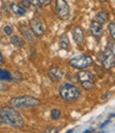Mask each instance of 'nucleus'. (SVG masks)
Masks as SVG:
<instances>
[{
	"instance_id": "7ed1b4c3",
	"label": "nucleus",
	"mask_w": 115,
	"mask_h": 133,
	"mask_svg": "<svg viewBox=\"0 0 115 133\" xmlns=\"http://www.w3.org/2000/svg\"><path fill=\"white\" fill-rule=\"evenodd\" d=\"M80 90L73 84H64L60 87V96L65 101H75L80 97Z\"/></svg>"
},
{
	"instance_id": "f8f14e48",
	"label": "nucleus",
	"mask_w": 115,
	"mask_h": 133,
	"mask_svg": "<svg viewBox=\"0 0 115 133\" xmlns=\"http://www.w3.org/2000/svg\"><path fill=\"white\" fill-rule=\"evenodd\" d=\"M73 36L78 45H82L84 43V33H83V30L80 27H75L73 29Z\"/></svg>"
},
{
	"instance_id": "412c9836",
	"label": "nucleus",
	"mask_w": 115,
	"mask_h": 133,
	"mask_svg": "<svg viewBox=\"0 0 115 133\" xmlns=\"http://www.w3.org/2000/svg\"><path fill=\"white\" fill-rule=\"evenodd\" d=\"M20 3L22 4L21 6H24V8H30V5H31L30 0H20Z\"/></svg>"
},
{
	"instance_id": "393cba45",
	"label": "nucleus",
	"mask_w": 115,
	"mask_h": 133,
	"mask_svg": "<svg viewBox=\"0 0 115 133\" xmlns=\"http://www.w3.org/2000/svg\"><path fill=\"white\" fill-rule=\"evenodd\" d=\"M59 130H58L56 128H51V129H48V130H45V132H58Z\"/></svg>"
},
{
	"instance_id": "6ab92c4d",
	"label": "nucleus",
	"mask_w": 115,
	"mask_h": 133,
	"mask_svg": "<svg viewBox=\"0 0 115 133\" xmlns=\"http://www.w3.org/2000/svg\"><path fill=\"white\" fill-rule=\"evenodd\" d=\"M109 32H110L111 37L115 39V23H111L109 25Z\"/></svg>"
},
{
	"instance_id": "4468645a",
	"label": "nucleus",
	"mask_w": 115,
	"mask_h": 133,
	"mask_svg": "<svg viewBox=\"0 0 115 133\" xmlns=\"http://www.w3.org/2000/svg\"><path fill=\"white\" fill-rule=\"evenodd\" d=\"M108 17H109V15H108V13L106 12V11H99V12L96 14V20L98 21V23H100L101 25L107 23Z\"/></svg>"
},
{
	"instance_id": "9b49d317",
	"label": "nucleus",
	"mask_w": 115,
	"mask_h": 133,
	"mask_svg": "<svg viewBox=\"0 0 115 133\" xmlns=\"http://www.w3.org/2000/svg\"><path fill=\"white\" fill-rule=\"evenodd\" d=\"M20 32H21V34L22 36H24L27 41L29 42H35V34H34V32L31 30L30 27L28 26H21L20 27Z\"/></svg>"
},
{
	"instance_id": "ddd939ff",
	"label": "nucleus",
	"mask_w": 115,
	"mask_h": 133,
	"mask_svg": "<svg viewBox=\"0 0 115 133\" xmlns=\"http://www.w3.org/2000/svg\"><path fill=\"white\" fill-rule=\"evenodd\" d=\"M11 10H12V12L18 16H22L25 15L26 13V10L24 6H21L19 4H16V3H11Z\"/></svg>"
},
{
	"instance_id": "f3484780",
	"label": "nucleus",
	"mask_w": 115,
	"mask_h": 133,
	"mask_svg": "<svg viewBox=\"0 0 115 133\" xmlns=\"http://www.w3.org/2000/svg\"><path fill=\"white\" fill-rule=\"evenodd\" d=\"M69 39H68V37L66 35H63L60 39V47L62 49H68L69 48Z\"/></svg>"
},
{
	"instance_id": "423d86ee",
	"label": "nucleus",
	"mask_w": 115,
	"mask_h": 133,
	"mask_svg": "<svg viewBox=\"0 0 115 133\" xmlns=\"http://www.w3.org/2000/svg\"><path fill=\"white\" fill-rule=\"evenodd\" d=\"M55 13L58 17L65 20L69 17V6L66 0H56L55 1Z\"/></svg>"
},
{
	"instance_id": "2eb2a0df",
	"label": "nucleus",
	"mask_w": 115,
	"mask_h": 133,
	"mask_svg": "<svg viewBox=\"0 0 115 133\" xmlns=\"http://www.w3.org/2000/svg\"><path fill=\"white\" fill-rule=\"evenodd\" d=\"M0 80L2 81H11L12 80V75L10 71L5 69H0Z\"/></svg>"
},
{
	"instance_id": "39448f33",
	"label": "nucleus",
	"mask_w": 115,
	"mask_h": 133,
	"mask_svg": "<svg viewBox=\"0 0 115 133\" xmlns=\"http://www.w3.org/2000/svg\"><path fill=\"white\" fill-rule=\"evenodd\" d=\"M78 80L80 81V83H81L82 87L85 88V90H91V88H93L94 83H95L94 76L90 71H86L83 69H81L78 72Z\"/></svg>"
},
{
	"instance_id": "b1692460",
	"label": "nucleus",
	"mask_w": 115,
	"mask_h": 133,
	"mask_svg": "<svg viewBox=\"0 0 115 133\" xmlns=\"http://www.w3.org/2000/svg\"><path fill=\"white\" fill-rule=\"evenodd\" d=\"M40 2H41L42 5H47L51 2V0H40Z\"/></svg>"
},
{
	"instance_id": "dca6fc26",
	"label": "nucleus",
	"mask_w": 115,
	"mask_h": 133,
	"mask_svg": "<svg viewBox=\"0 0 115 133\" xmlns=\"http://www.w3.org/2000/svg\"><path fill=\"white\" fill-rule=\"evenodd\" d=\"M11 43H12L15 47H22L25 45L24 39L18 37V36H12L11 37Z\"/></svg>"
},
{
	"instance_id": "1a4fd4ad",
	"label": "nucleus",
	"mask_w": 115,
	"mask_h": 133,
	"mask_svg": "<svg viewBox=\"0 0 115 133\" xmlns=\"http://www.w3.org/2000/svg\"><path fill=\"white\" fill-rule=\"evenodd\" d=\"M63 75H64V71L60 67H56V66H52L48 70V76L52 81H59L63 77Z\"/></svg>"
},
{
	"instance_id": "a211bd4d",
	"label": "nucleus",
	"mask_w": 115,
	"mask_h": 133,
	"mask_svg": "<svg viewBox=\"0 0 115 133\" xmlns=\"http://www.w3.org/2000/svg\"><path fill=\"white\" fill-rule=\"evenodd\" d=\"M61 117V111L59 109H53L51 111V118L53 120H56V119H59Z\"/></svg>"
},
{
	"instance_id": "4be33fe9",
	"label": "nucleus",
	"mask_w": 115,
	"mask_h": 133,
	"mask_svg": "<svg viewBox=\"0 0 115 133\" xmlns=\"http://www.w3.org/2000/svg\"><path fill=\"white\" fill-rule=\"evenodd\" d=\"M30 1H31V4H33L36 9H41L42 4L40 2V0H30Z\"/></svg>"
},
{
	"instance_id": "a878e982",
	"label": "nucleus",
	"mask_w": 115,
	"mask_h": 133,
	"mask_svg": "<svg viewBox=\"0 0 115 133\" xmlns=\"http://www.w3.org/2000/svg\"><path fill=\"white\" fill-rule=\"evenodd\" d=\"M3 63V58H2V54H1V52H0V65H1Z\"/></svg>"
},
{
	"instance_id": "0eeeda50",
	"label": "nucleus",
	"mask_w": 115,
	"mask_h": 133,
	"mask_svg": "<svg viewBox=\"0 0 115 133\" xmlns=\"http://www.w3.org/2000/svg\"><path fill=\"white\" fill-rule=\"evenodd\" d=\"M102 65L106 69H111L113 66L115 65V55L113 53V51L111 49H106L105 51L102 52Z\"/></svg>"
},
{
	"instance_id": "6e6552de",
	"label": "nucleus",
	"mask_w": 115,
	"mask_h": 133,
	"mask_svg": "<svg viewBox=\"0 0 115 133\" xmlns=\"http://www.w3.org/2000/svg\"><path fill=\"white\" fill-rule=\"evenodd\" d=\"M30 28L34 32V34L37 36H42L45 33V26L39 18H33L30 21Z\"/></svg>"
},
{
	"instance_id": "cd10ccee",
	"label": "nucleus",
	"mask_w": 115,
	"mask_h": 133,
	"mask_svg": "<svg viewBox=\"0 0 115 133\" xmlns=\"http://www.w3.org/2000/svg\"><path fill=\"white\" fill-rule=\"evenodd\" d=\"M99 1H101V2H105V1H107V0H99Z\"/></svg>"
},
{
	"instance_id": "f03ea898",
	"label": "nucleus",
	"mask_w": 115,
	"mask_h": 133,
	"mask_svg": "<svg viewBox=\"0 0 115 133\" xmlns=\"http://www.w3.org/2000/svg\"><path fill=\"white\" fill-rule=\"evenodd\" d=\"M41 103V101L37 98H34L31 96H19L14 97L10 100V105L15 109H27V108H33Z\"/></svg>"
},
{
	"instance_id": "bb28decb",
	"label": "nucleus",
	"mask_w": 115,
	"mask_h": 133,
	"mask_svg": "<svg viewBox=\"0 0 115 133\" xmlns=\"http://www.w3.org/2000/svg\"><path fill=\"white\" fill-rule=\"evenodd\" d=\"M108 123H109V120H107V121H105V123H103V124L101 125V127H105V126H106V125H107Z\"/></svg>"
},
{
	"instance_id": "9d476101",
	"label": "nucleus",
	"mask_w": 115,
	"mask_h": 133,
	"mask_svg": "<svg viewBox=\"0 0 115 133\" xmlns=\"http://www.w3.org/2000/svg\"><path fill=\"white\" fill-rule=\"evenodd\" d=\"M90 30H91V33L93 34L95 37H100L103 33V29H102V25L100 23H98L97 20H93L91 23V26H90Z\"/></svg>"
},
{
	"instance_id": "5701e85b",
	"label": "nucleus",
	"mask_w": 115,
	"mask_h": 133,
	"mask_svg": "<svg viewBox=\"0 0 115 133\" xmlns=\"http://www.w3.org/2000/svg\"><path fill=\"white\" fill-rule=\"evenodd\" d=\"M14 75H15V77H14V76H12V80L14 79V81H16V82H20V80H21V77H20L19 72L15 71V72H14Z\"/></svg>"
},
{
	"instance_id": "c85d7f7f",
	"label": "nucleus",
	"mask_w": 115,
	"mask_h": 133,
	"mask_svg": "<svg viewBox=\"0 0 115 133\" xmlns=\"http://www.w3.org/2000/svg\"><path fill=\"white\" fill-rule=\"evenodd\" d=\"M1 123H2V119H1V118H0V125H1Z\"/></svg>"
},
{
	"instance_id": "aec40b11",
	"label": "nucleus",
	"mask_w": 115,
	"mask_h": 133,
	"mask_svg": "<svg viewBox=\"0 0 115 133\" xmlns=\"http://www.w3.org/2000/svg\"><path fill=\"white\" fill-rule=\"evenodd\" d=\"M3 31H4V33H5L7 35H11L13 33V28L11 27V26H5L4 29H3Z\"/></svg>"
},
{
	"instance_id": "f257e3e1",
	"label": "nucleus",
	"mask_w": 115,
	"mask_h": 133,
	"mask_svg": "<svg viewBox=\"0 0 115 133\" xmlns=\"http://www.w3.org/2000/svg\"><path fill=\"white\" fill-rule=\"evenodd\" d=\"M0 118L5 124L14 128H22L25 125L24 118L13 107H4L0 109Z\"/></svg>"
},
{
	"instance_id": "20e7f679",
	"label": "nucleus",
	"mask_w": 115,
	"mask_h": 133,
	"mask_svg": "<svg viewBox=\"0 0 115 133\" xmlns=\"http://www.w3.org/2000/svg\"><path fill=\"white\" fill-rule=\"evenodd\" d=\"M69 64L72 67L77 68V69H85L93 64V60L87 54H79L74 57L71 61Z\"/></svg>"
}]
</instances>
